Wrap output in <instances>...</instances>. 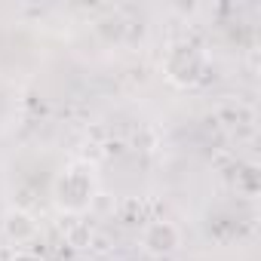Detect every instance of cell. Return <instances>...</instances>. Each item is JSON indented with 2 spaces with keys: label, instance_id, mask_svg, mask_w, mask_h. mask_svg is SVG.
Listing matches in <instances>:
<instances>
[{
  "label": "cell",
  "instance_id": "1",
  "mask_svg": "<svg viewBox=\"0 0 261 261\" xmlns=\"http://www.w3.org/2000/svg\"><path fill=\"white\" fill-rule=\"evenodd\" d=\"M98 197V188H95V166L92 163H71L59 172L56 185H53V200L62 212L68 215H83L92 200Z\"/></svg>",
  "mask_w": 261,
  "mask_h": 261
},
{
  "label": "cell",
  "instance_id": "3",
  "mask_svg": "<svg viewBox=\"0 0 261 261\" xmlns=\"http://www.w3.org/2000/svg\"><path fill=\"white\" fill-rule=\"evenodd\" d=\"M166 74H169V80H175V83H181V86L194 83L197 74H200V59H197V53H194L191 46H175V49L169 53V59H166Z\"/></svg>",
  "mask_w": 261,
  "mask_h": 261
},
{
  "label": "cell",
  "instance_id": "5",
  "mask_svg": "<svg viewBox=\"0 0 261 261\" xmlns=\"http://www.w3.org/2000/svg\"><path fill=\"white\" fill-rule=\"evenodd\" d=\"M10 261H43L37 252H28V249H16V255L10 258Z\"/></svg>",
  "mask_w": 261,
  "mask_h": 261
},
{
  "label": "cell",
  "instance_id": "4",
  "mask_svg": "<svg viewBox=\"0 0 261 261\" xmlns=\"http://www.w3.org/2000/svg\"><path fill=\"white\" fill-rule=\"evenodd\" d=\"M4 237L13 243V246H28L34 237H37V221L31 212L25 209H10L4 215Z\"/></svg>",
  "mask_w": 261,
  "mask_h": 261
},
{
  "label": "cell",
  "instance_id": "2",
  "mask_svg": "<svg viewBox=\"0 0 261 261\" xmlns=\"http://www.w3.org/2000/svg\"><path fill=\"white\" fill-rule=\"evenodd\" d=\"M181 246V230L172 224V221H151V224H145V230H142V249L148 252V255H154V258H166V255H172L175 249Z\"/></svg>",
  "mask_w": 261,
  "mask_h": 261
}]
</instances>
